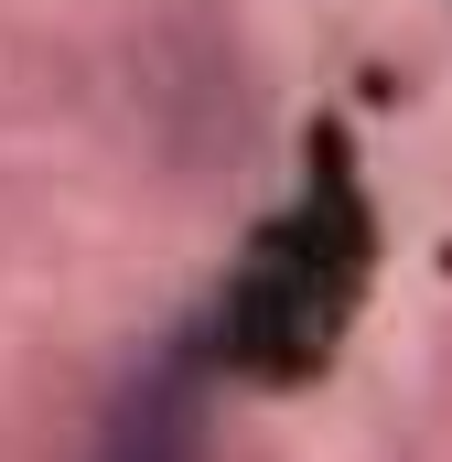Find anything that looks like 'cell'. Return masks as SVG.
Instances as JSON below:
<instances>
[{
  "instance_id": "obj_1",
  "label": "cell",
  "mask_w": 452,
  "mask_h": 462,
  "mask_svg": "<svg viewBox=\"0 0 452 462\" xmlns=\"http://www.w3.org/2000/svg\"><path fill=\"white\" fill-rule=\"evenodd\" d=\"M184 430H194V409L173 387H140L129 420H118V441H108V462H184Z\"/></svg>"
}]
</instances>
